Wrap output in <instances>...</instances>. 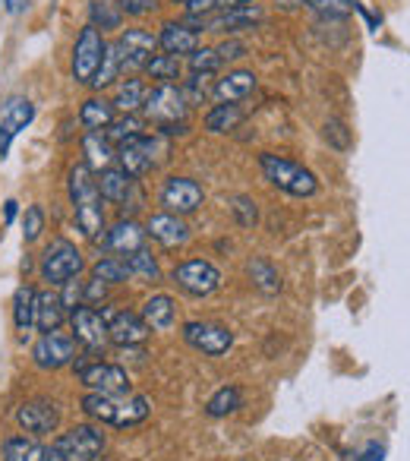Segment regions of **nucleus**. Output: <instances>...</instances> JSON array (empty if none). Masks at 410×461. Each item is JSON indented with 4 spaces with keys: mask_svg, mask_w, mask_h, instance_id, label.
Here are the masks:
<instances>
[{
    "mask_svg": "<svg viewBox=\"0 0 410 461\" xmlns=\"http://www.w3.org/2000/svg\"><path fill=\"white\" fill-rule=\"evenodd\" d=\"M83 411L98 423H108V427L127 429L139 427L142 420H148L152 414V402L146 395H133V392H123V395H102V392H85L83 395Z\"/></svg>",
    "mask_w": 410,
    "mask_h": 461,
    "instance_id": "obj_1",
    "label": "nucleus"
},
{
    "mask_svg": "<svg viewBox=\"0 0 410 461\" xmlns=\"http://www.w3.org/2000/svg\"><path fill=\"white\" fill-rule=\"evenodd\" d=\"M70 203L73 215H76V228L83 230L85 240H102L104 238V199L98 193L95 174L85 165L70 167Z\"/></svg>",
    "mask_w": 410,
    "mask_h": 461,
    "instance_id": "obj_2",
    "label": "nucleus"
},
{
    "mask_svg": "<svg viewBox=\"0 0 410 461\" xmlns=\"http://www.w3.org/2000/svg\"><path fill=\"white\" fill-rule=\"evenodd\" d=\"M142 114L146 121L158 130L161 136H174V133H186V114H190V104H186L183 92L171 83H158L142 102Z\"/></svg>",
    "mask_w": 410,
    "mask_h": 461,
    "instance_id": "obj_3",
    "label": "nucleus"
},
{
    "mask_svg": "<svg viewBox=\"0 0 410 461\" xmlns=\"http://www.w3.org/2000/svg\"><path fill=\"white\" fill-rule=\"evenodd\" d=\"M259 167H263L265 180H269V184H275L278 190H284L288 196L309 199V196H316V193H319V177H316L309 167L284 158V155L263 152V155H259Z\"/></svg>",
    "mask_w": 410,
    "mask_h": 461,
    "instance_id": "obj_4",
    "label": "nucleus"
},
{
    "mask_svg": "<svg viewBox=\"0 0 410 461\" xmlns=\"http://www.w3.org/2000/svg\"><path fill=\"white\" fill-rule=\"evenodd\" d=\"M83 269H85L83 253H79L76 244H70L67 238H54L39 259V276L45 278L48 285L73 282V278L83 276Z\"/></svg>",
    "mask_w": 410,
    "mask_h": 461,
    "instance_id": "obj_5",
    "label": "nucleus"
},
{
    "mask_svg": "<svg viewBox=\"0 0 410 461\" xmlns=\"http://www.w3.org/2000/svg\"><path fill=\"white\" fill-rule=\"evenodd\" d=\"M54 448L60 452L64 461H104L108 455V436L92 423H79V427L67 429L54 439Z\"/></svg>",
    "mask_w": 410,
    "mask_h": 461,
    "instance_id": "obj_6",
    "label": "nucleus"
},
{
    "mask_svg": "<svg viewBox=\"0 0 410 461\" xmlns=\"http://www.w3.org/2000/svg\"><path fill=\"white\" fill-rule=\"evenodd\" d=\"M76 376L89 392H102V395H123V392H129V373L120 364H108L102 357H79Z\"/></svg>",
    "mask_w": 410,
    "mask_h": 461,
    "instance_id": "obj_7",
    "label": "nucleus"
},
{
    "mask_svg": "<svg viewBox=\"0 0 410 461\" xmlns=\"http://www.w3.org/2000/svg\"><path fill=\"white\" fill-rule=\"evenodd\" d=\"M174 285L183 291L186 297H212L221 288V269L209 259H186L171 272Z\"/></svg>",
    "mask_w": 410,
    "mask_h": 461,
    "instance_id": "obj_8",
    "label": "nucleus"
},
{
    "mask_svg": "<svg viewBox=\"0 0 410 461\" xmlns=\"http://www.w3.org/2000/svg\"><path fill=\"white\" fill-rule=\"evenodd\" d=\"M180 335H183V341L192 351L205 354V357H225L234 348V332L227 326H221V322H209V320L183 322Z\"/></svg>",
    "mask_w": 410,
    "mask_h": 461,
    "instance_id": "obj_9",
    "label": "nucleus"
},
{
    "mask_svg": "<svg viewBox=\"0 0 410 461\" xmlns=\"http://www.w3.org/2000/svg\"><path fill=\"white\" fill-rule=\"evenodd\" d=\"M104 48H108V41H104V35L98 32L95 26H85L83 32L76 35L70 70L79 86H92V79H95L98 67H102V60H104Z\"/></svg>",
    "mask_w": 410,
    "mask_h": 461,
    "instance_id": "obj_10",
    "label": "nucleus"
},
{
    "mask_svg": "<svg viewBox=\"0 0 410 461\" xmlns=\"http://www.w3.org/2000/svg\"><path fill=\"white\" fill-rule=\"evenodd\" d=\"M76 360V339L70 332H41V339L32 348V364L39 370H64Z\"/></svg>",
    "mask_w": 410,
    "mask_h": 461,
    "instance_id": "obj_11",
    "label": "nucleus"
},
{
    "mask_svg": "<svg viewBox=\"0 0 410 461\" xmlns=\"http://www.w3.org/2000/svg\"><path fill=\"white\" fill-rule=\"evenodd\" d=\"M60 417H64V411L51 398H32V402H22L16 408V423L22 427V433L35 436V439L51 436L60 427Z\"/></svg>",
    "mask_w": 410,
    "mask_h": 461,
    "instance_id": "obj_12",
    "label": "nucleus"
},
{
    "mask_svg": "<svg viewBox=\"0 0 410 461\" xmlns=\"http://www.w3.org/2000/svg\"><path fill=\"white\" fill-rule=\"evenodd\" d=\"M104 326H108V341H114L117 348H139L148 339V326L139 313H129L120 307H104Z\"/></svg>",
    "mask_w": 410,
    "mask_h": 461,
    "instance_id": "obj_13",
    "label": "nucleus"
},
{
    "mask_svg": "<svg viewBox=\"0 0 410 461\" xmlns=\"http://www.w3.org/2000/svg\"><path fill=\"white\" fill-rule=\"evenodd\" d=\"M117 54H120V73H136L146 70V64L152 60L155 48H158V35L146 32V29H127L117 35Z\"/></svg>",
    "mask_w": 410,
    "mask_h": 461,
    "instance_id": "obj_14",
    "label": "nucleus"
},
{
    "mask_svg": "<svg viewBox=\"0 0 410 461\" xmlns=\"http://www.w3.org/2000/svg\"><path fill=\"white\" fill-rule=\"evenodd\" d=\"M70 329L76 345H83L85 351H104L108 345V326H104V316L98 310H92L89 303H79L76 310H70Z\"/></svg>",
    "mask_w": 410,
    "mask_h": 461,
    "instance_id": "obj_15",
    "label": "nucleus"
},
{
    "mask_svg": "<svg viewBox=\"0 0 410 461\" xmlns=\"http://www.w3.org/2000/svg\"><path fill=\"white\" fill-rule=\"evenodd\" d=\"M205 203V190L192 177H171L161 190V205L171 215H192Z\"/></svg>",
    "mask_w": 410,
    "mask_h": 461,
    "instance_id": "obj_16",
    "label": "nucleus"
},
{
    "mask_svg": "<svg viewBox=\"0 0 410 461\" xmlns=\"http://www.w3.org/2000/svg\"><path fill=\"white\" fill-rule=\"evenodd\" d=\"M263 7L259 4H246V7H237V10H218L215 16L205 20V29L202 32H244V29H256L263 23Z\"/></svg>",
    "mask_w": 410,
    "mask_h": 461,
    "instance_id": "obj_17",
    "label": "nucleus"
},
{
    "mask_svg": "<svg viewBox=\"0 0 410 461\" xmlns=\"http://www.w3.org/2000/svg\"><path fill=\"white\" fill-rule=\"evenodd\" d=\"M146 238L158 240L161 247L174 250V247L190 244L192 234H190V224H186L180 215H171V212H158V215L148 218V224H146Z\"/></svg>",
    "mask_w": 410,
    "mask_h": 461,
    "instance_id": "obj_18",
    "label": "nucleus"
},
{
    "mask_svg": "<svg viewBox=\"0 0 410 461\" xmlns=\"http://www.w3.org/2000/svg\"><path fill=\"white\" fill-rule=\"evenodd\" d=\"M32 121H35V104L29 98H10L7 108H4V123H0V158H7L10 142Z\"/></svg>",
    "mask_w": 410,
    "mask_h": 461,
    "instance_id": "obj_19",
    "label": "nucleus"
},
{
    "mask_svg": "<svg viewBox=\"0 0 410 461\" xmlns=\"http://www.w3.org/2000/svg\"><path fill=\"white\" fill-rule=\"evenodd\" d=\"M104 247L117 257H129V253L146 247V230L133 221V218H120L111 230H104Z\"/></svg>",
    "mask_w": 410,
    "mask_h": 461,
    "instance_id": "obj_20",
    "label": "nucleus"
},
{
    "mask_svg": "<svg viewBox=\"0 0 410 461\" xmlns=\"http://www.w3.org/2000/svg\"><path fill=\"white\" fill-rule=\"evenodd\" d=\"M158 48L165 54H174V58H183V54L190 58L199 48V32L186 26V23H165L158 35Z\"/></svg>",
    "mask_w": 410,
    "mask_h": 461,
    "instance_id": "obj_21",
    "label": "nucleus"
},
{
    "mask_svg": "<svg viewBox=\"0 0 410 461\" xmlns=\"http://www.w3.org/2000/svg\"><path fill=\"white\" fill-rule=\"evenodd\" d=\"M95 184H98V193H102L104 203H129V196H133V184L136 180L129 177L127 171H120V167H104L102 174H95Z\"/></svg>",
    "mask_w": 410,
    "mask_h": 461,
    "instance_id": "obj_22",
    "label": "nucleus"
},
{
    "mask_svg": "<svg viewBox=\"0 0 410 461\" xmlns=\"http://www.w3.org/2000/svg\"><path fill=\"white\" fill-rule=\"evenodd\" d=\"M83 155H85L83 165L89 167L92 174H102L104 167H114V161H117L114 142H111L104 133H85L83 136Z\"/></svg>",
    "mask_w": 410,
    "mask_h": 461,
    "instance_id": "obj_23",
    "label": "nucleus"
},
{
    "mask_svg": "<svg viewBox=\"0 0 410 461\" xmlns=\"http://www.w3.org/2000/svg\"><path fill=\"white\" fill-rule=\"evenodd\" d=\"M253 92H256V73H250V70H231L225 79H218V83H215L212 95L218 98V102L240 104L244 98H250Z\"/></svg>",
    "mask_w": 410,
    "mask_h": 461,
    "instance_id": "obj_24",
    "label": "nucleus"
},
{
    "mask_svg": "<svg viewBox=\"0 0 410 461\" xmlns=\"http://www.w3.org/2000/svg\"><path fill=\"white\" fill-rule=\"evenodd\" d=\"M67 320V307L64 301H60V294H54V291H39V297H35V329H41V332H54V329H60Z\"/></svg>",
    "mask_w": 410,
    "mask_h": 461,
    "instance_id": "obj_25",
    "label": "nucleus"
},
{
    "mask_svg": "<svg viewBox=\"0 0 410 461\" xmlns=\"http://www.w3.org/2000/svg\"><path fill=\"white\" fill-rule=\"evenodd\" d=\"M114 117H117L114 104L104 102V98H85L79 104V123L85 127V133H104L114 123Z\"/></svg>",
    "mask_w": 410,
    "mask_h": 461,
    "instance_id": "obj_26",
    "label": "nucleus"
},
{
    "mask_svg": "<svg viewBox=\"0 0 410 461\" xmlns=\"http://www.w3.org/2000/svg\"><path fill=\"white\" fill-rule=\"evenodd\" d=\"M142 320H146L148 329H155V332H167V329L174 326V320H177V307H174V301L167 294H152L146 303H142Z\"/></svg>",
    "mask_w": 410,
    "mask_h": 461,
    "instance_id": "obj_27",
    "label": "nucleus"
},
{
    "mask_svg": "<svg viewBox=\"0 0 410 461\" xmlns=\"http://www.w3.org/2000/svg\"><path fill=\"white\" fill-rule=\"evenodd\" d=\"M35 297H39V291L32 285H20L13 294V326L22 339L35 329Z\"/></svg>",
    "mask_w": 410,
    "mask_h": 461,
    "instance_id": "obj_28",
    "label": "nucleus"
},
{
    "mask_svg": "<svg viewBox=\"0 0 410 461\" xmlns=\"http://www.w3.org/2000/svg\"><path fill=\"white\" fill-rule=\"evenodd\" d=\"M246 276H250V282L256 285L263 294L272 297L281 291V272H278L265 257H253L250 263H246Z\"/></svg>",
    "mask_w": 410,
    "mask_h": 461,
    "instance_id": "obj_29",
    "label": "nucleus"
},
{
    "mask_svg": "<svg viewBox=\"0 0 410 461\" xmlns=\"http://www.w3.org/2000/svg\"><path fill=\"white\" fill-rule=\"evenodd\" d=\"M240 121H244V108L234 102H221L205 114V130L209 133H231L240 127Z\"/></svg>",
    "mask_w": 410,
    "mask_h": 461,
    "instance_id": "obj_30",
    "label": "nucleus"
},
{
    "mask_svg": "<svg viewBox=\"0 0 410 461\" xmlns=\"http://www.w3.org/2000/svg\"><path fill=\"white\" fill-rule=\"evenodd\" d=\"M146 95H148L146 83H142V79H136V77H129V79H123V83L117 86L114 102H111V104H114V111H123V114H136V111H142Z\"/></svg>",
    "mask_w": 410,
    "mask_h": 461,
    "instance_id": "obj_31",
    "label": "nucleus"
},
{
    "mask_svg": "<svg viewBox=\"0 0 410 461\" xmlns=\"http://www.w3.org/2000/svg\"><path fill=\"white\" fill-rule=\"evenodd\" d=\"M41 455H45V446L29 433L4 439V461H41Z\"/></svg>",
    "mask_w": 410,
    "mask_h": 461,
    "instance_id": "obj_32",
    "label": "nucleus"
},
{
    "mask_svg": "<svg viewBox=\"0 0 410 461\" xmlns=\"http://www.w3.org/2000/svg\"><path fill=\"white\" fill-rule=\"evenodd\" d=\"M92 278L102 285H127L133 278V272H129V266L120 257H102L92 266Z\"/></svg>",
    "mask_w": 410,
    "mask_h": 461,
    "instance_id": "obj_33",
    "label": "nucleus"
},
{
    "mask_svg": "<svg viewBox=\"0 0 410 461\" xmlns=\"http://www.w3.org/2000/svg\"><path fill=\"white\" fill-rule=\"evenodd\" d=\"M240 404H244V392H240V385H221V389L205 402V414L209 417H227V414H234Z\"/></svg>",
    "mask_w": 410,
    "mask_h": 461,
    "instance_id": "obj_34",
    "label": "nucleus"
},
{
    "mask_svg": "<svg viewBox=\"0 0 410 461\" xmlns=\"http://www.w3.org/2000/svg\"><path fill=\"white\" fill-rule=\"evenodd\" d=\"M89 16H92L89 26H95L98 32L120 29V23H123V14H120V7H117L114 0H92V4H89Z\"/></svg>",
    "mask_w": 410,
    "mask_h": 461,
    "instance_id": "obj_35",
    "label": "nucleus"
},
{
    "mask_svg": "<svg viewBox=\"0 0 410 461\" xmlns=\"http://www.w3.org/2000/svg\"><path fill=\"white\" fill-rule=\"evenodd\" d=\"M146 73L152 79H158V83L174 86L183 77V64H180V58H174V54H152V60L146 64Z\"/></svg>",
    "mask_w": 410,
    "mask_h": 461,
    "instance_id": "obj_36",
    "label": "nucleus"
},
{
    "mask_svg": "<svg viewBox=\"0 0 410 461\" xmlns=\"http://www.w3.org/2000/svg\"><path fill=\"white\" fill-rule=\"evenodd\" d=\"M117 77H120V54H117L114 41H108V48H104V60H102V67H98L95 79H92V89H98V92L108 89Z\"/></svg>",
    "mask_w": 410,
    "mask_h": 461,
    "instance_id": "obj_37",
    "label": "nucleus"
},
{
    "mask_svg": "<svg viewBox=\"0 0 410 461\" xmlns=\"http://www.w3.org/2000/svg\"><path fill=\"white\" fill-rule=\"evenodd\" d=\"M123 263L129 266V272H133V276L146 278V282H158V278H161L158 263H155V257L146 250V247H142V250H136V253H129V257H123Z\"/></svg>",
    "mask_w": 410,
    "mask_h": 461,
    "instance_id": "obj_38",
    "label": "nucleus"
},
{
    "mask_svg": "<svg viewBox=\"0 0 410 461\" xmlns=\"http://www.w3.org/2000/svg\"><path fill=\"white\" fill-rule=\"evenodd\" d=\"M180 92H183V98H186V104H205L209 98H212V92H215V86L209 83V77H202V73H192L190 79H186L183 86H180Z\"/></svg>",
    "mask_w": 410,
    "mask_h": 461,
    "instance_id": "obj_39",
    "label": "nucleus"
},
{
    "mask_svg": "<svg viewBox=\"0 0 410 461\" xmlns=\"http://www.w3.org/2000/svg\"><path fill=\"white\" fill-rule=\"evenodd\" d=\"M307 7L325 20H344L357 10V4L353 0H307Z\"/></svg>",
    "mask_w": 410,
    "mask_h": 461,
    "instance_id": "obj_40",
    "label": "nucleus"
},
{
    "mask_svg": "<svg viewBox=\"0 0 410 461\" xmlns=\"http://www.w3.org/2000/svg\"><path fill=\"white\" fill-rule=\"evenodd\" d=\"M142 133V121L136 114H123V117H114V123H111L108 130H104V136H108L111 142H127L129 136H139Z\"/></svg>",
    "mask_w": 410,
    "mask_h": 461,
    "instance_id": "obj_41",
    "label": "nucleus"
},
{
    "mask_svg": "<svg viewBox=\"0 0 410 461\" xmlns=\"http://www.w3.org/2000/svg\"><path fill=\"white\" fill-rule=\"evenodd\" d=\"M190 64V73H202V77H212L215 70L221 67V58H218V48H196V51L186 58Z\"/></svg>",
    "mask_w": 410,
    "mask_h": 461,
    "instance_id": "obj_42",
    "label": "nucleus"
},
{
    "mask_svg": "<svg viewBox=\"0 0 410 461\" xmlns=\"http://www.w3.org/2000/svg\"><path fill=\"white\" fill-rule=\"evenodd\" d=\"M41 230H45V209L41 205H29L26 215H22V238H26V244L39 240Z\"/></svg>",
    "mask_w": 410,
    "mask_h": 461,
    "instance_id": "obj_43",
    "label": "nucleus"
},
{
    "mask_svg": "<svg viewBox=\"0 0 410 461\" xmlns=\"http://www.w3.org/2000/svg\"><path fill=\"white\" fill-rule=\"evenodd\" d=\"M322 136H325V142H332L334 149H351V130L344 127V123L338 121V117H332V121H325V127H322Z\"/></svg>",
    "mask_w": 410,
    "mask_h": 461,
    "instance_id": "obj_44",
    "label": "nucleus"
},
{
    "mask_svg": "<svg viewBox=\"0 0 410 461\" xmlns=\"http://www.w3.org/2000/svg\"><path fill=\"white\" fill-rule=\"evenodd\" d=\"M234 215H237V221L244 224V228H253V224L259 221L256 203H253V199H246V196H237V199H234Z\"/></svg>",
    "mask_w": 410,
    "mask_h": 461,
    "instance_id": "obj_45",
    "label": "nucleus"
},
{
    "mask_svg": "<svg viewBox=\"0 0 410 461\" xmlns=\"http://www.w3.org/2000/svg\"><path fill=\"white\" fill-rule=\"evenodd\" d=\"M123 16H146L155 10V0H117Z\"/></svg>",
    "mask_w": 410,
    "mask_h": 461,
    "instance_id": "obj_46",
    "label": "nucleus"
},
{
    "mask_svg": "<svg viewBox=\"0 0 410 461\" xmlns=\"http://www.w3.org/2000/svg\"><path fill=\"white\" fill-rule=\"evenodd\" d=\"M244 54H246V45H244V41H225V45L218 48L221 64H227V60H240Z\"/></svg>",
    "mask_w": 410,
    "mask_h": 461,
    "instance_id": "obj_47",
    "label": "nucleus"
},
{
    "mask_svg": "<svg viewBox=\"0 0 410 461\" xmlns=\"http://www.w3.org/2000/svg\"><path fill=\"white\" fill-rule=\"evenodd\" d=\"M357 461H385V446H379V442H370L363 452H357Z\"/></svg>",
    "mask_w": 410,
    "mask_h": 461,
    "instance_id": "obj_48",
    "label": "nucleus"
},
{
    "mask_svg": "<svg viewBox=\"0 0 410 461\" xmlns=\"http://www.w3.org/2000/svg\"><path fill=\"white\" fill-rule=\"evenodd\" d=\"M16 215H20V203H16V199H7V203H4V218H7V224L13 221Z\"/></svg>",
    "mask_w": 410,
    "mask_h": 461,
    "instance_id": "obj_49",
    "label": "nucleus"
},
{
    "mask_svg": "<svg viewBox=\"0 0 410 461\" xmlns=\"http://www.w3.org/2000/svg\"><path fill=\"white\" fill-rule=\"evenodd\" d=\"M4 7H7V14H22V10L29 7V0H4Z\"/></svg>",
    "mask_w": 410,
    "mask_h": 461,
    "instance_id": "obj_50",
    "label": "nucleus"
},
{
    "mask_svg": "<svg viewBox=\"0 0 410 461\" xmlns=\"http://www.w3.org/2000/svg\"><path fill=\"white\" fill-rule=\"evenodd\" d=\"M246 4H256V0H218V10H237L246 7Z\"/></svg>",
    "mask_w": 410,
    "mask_h": 461,
    "instance_id": "obj_51",
    "label": "nucleus"
},
{
    "mask_svg": "<svg viewBox=\"0 0 410 461\" xmlns=\"http://www.w3.org/2000/svg\"><path fill=\"white\" fill-rule=\"evenodd\" d=\"M275 4H278V7H284V10H300L307 0H275Z\"/></svg>",
    "mask_w": 410,
    "mask_h": 461,
    "instance_id": "obj_52",
    "label": "nucleus"
},
{
    "mask_svg": "<svg viewBox=\"0 0 410 461\" xmlns=\"http://www.w3.org/2000/svg\"><path fill=\"white\" fill-rule=\"evenodd\" d=\"M177 4H186V0H177Z\"/></svg>",
    "mask_w": 410,
    "mask_h": 461,
    "instance_id": "obj_53",
    "label": "nucleus"
}]
</instances>
